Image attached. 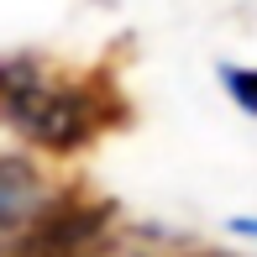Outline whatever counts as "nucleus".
<instances>
[{"mask_svg":"<svg viewBox=\"0 0 257 257\" xmlns=\"http://www.w3.org/2000/svg\"><path fill=\"white\" fill-rule=\"evenodd\" d=\"M0 121L16 126L21 137L42 147H79L95 132V100L79 89H58L42 79V68L32 58H0Z\"/></svg>","mask_w":257,"mask_h":257,"instance_id":"1","label":"nucleus"},{"mask_svg":"<svg viewBox=\"0 0 257 257\" xmlns=\"http://www.w3.org/2000/svg\"><path fill=\"white\" fill-rule=\"evenodd\" d=\"M21 257H126V247L100 210L68 205L32 220V231L21 236Z\"/></svg>","mask_w":257,"mask_h":257,"instance_id":"2","label":"nucleus"},{"mask_svg":"<svg viewBox=\"0 0 257 257\" xmlns=\"http://www.w3.org/2000/svg\"><path fill=\"white\" fill-rule=\"evenodd\" d=\"M37 215H42L37 173L16 158H0V252H16Z\"/></svg>","mask_w":257,"mask_h":257,"instance_id":"3","label":"nucleus"},{"mask_svg":"<svg viewBox=\"0 0 257 257\" xmlns=\"http://www.w3.org/2000/svg\"><path fill=\"white\" fill-rule=\"evenodd\" d=\"M220 84L231 89V100H236L241 110L257 115V68H220Z\"/></svg>","mask_w":257,"mask_h":257,"instance_id":"4","label":"nucleus"},{"mask_svg":"<svg viewBox=\"0 0 257 257\" xmlns=\"http://www.w3.org/2000/svg\"><path fill=\"white\" fill-rule=\"evenodd\" d=\"M231 231H241V236L257 241V220H252V215H236V220H231Z\"/></svg>","mask_w":257,"mask_h":257,"instance_id":"5","label":"nucleus"}]
</instances>
